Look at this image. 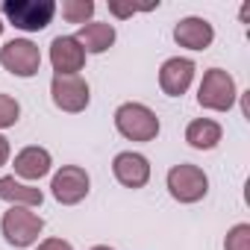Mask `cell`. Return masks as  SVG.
Listing matches in <instances>:
<instances>
[{"label":"cell","mask_w":250,"mask_h":250,"mask_svg":"<svg viewBox=\"0 0 250 250\" xmlns=\"http://www.w3.org/2000/svg\"><path fill=\"white\" fill-rule=\"evenodd\" d=\"M115 121V130L127 139V142H156L159 130H162V121L159 115L147 106V103H139V100H127V103H121L112 115Z\"/></svg>","instance_id":"cell-1"},{"label":"cell","mask_w":250,"mask_h":250,"mask_svg":"<svg viewBox=\"0 0 250 250\" xmlns=\"http://www.w3.org/2000/svg\"><path fill=\"white\" fill-rule=\"evenodd\" d=\"M0 18H3V24H12L21 33H42L53 24L56 3L53 0H3Z\"/></svg>","instance_id":"cell-2"},{"label":"cell","mask_w":250,"mask_h":250,"mask_svg":"<svg viewBox=\"0 0 250 250\" xmlns=\"http://www.w3.org/2000/svg\"><path fill=\"white\" fill-rule=\"evenodd\" d=\"M0 232H3L6 244L24 250V247L39 244V235L44 232V218L27 206H9L0 218Z\"/></svg>","instance_id":"cell-3"},{"label":"cell","mask_w":250,"mask_h":250,"mask_svg":"<svg viewBox=\"0 0 250 250\" xmlns=\"http://www.w3.org/2000/svg\"><path fill=\"white\" fill-rule=\"evenodd\" d=\"M165 188L177 203L191 206V203H200L209 194V177H206V171L200 165L180 162L165 174Z\"/></svg>","instance_id":"cell-4"},{"label":"cell","mask_w":250,"mask_h":250,"mask_svg":"<svg viewBox=\"0 0 250 250\" xmlns=\"http://www.w3.org/2000/svg\"><path fill=\"white\" fill-rule=\"evenodd\" d=\"M238 100V85L235 77L224 68H209L203 71V80L197 85V103L209 112H229Z\"/></svg>","instance_id":"cell-5"},{"label":"cell","mask_w":250,"mask_h":250,"mask_svg":"<svg viewBox=\"0 0 250 250\" xmlns=\"http://www.w3.org/2000/svg\"><path fill=\"white\" fill-rule=\"evenodd\" d=\"M0 65L18 80H30L42 71V47L33 39H9L0 47Z\"/></svg>","instance_id":"cell-6"},{"label":"cell","mask_w":250,"mask_h":250,"mask_svg":"<svg viewBox=\"0 0 250 250\" xmlns=\"http://www.w3.org/2000/svg\"><path fill=\"white\" fill-rule=\"evenodd\" d=\"M50 100L56 109L68 112V115H80L88 109L91 103V85L85 77L80 74H71V77H56L50 80Z\"/></svg>","instance_id":"cell-7"},{"label":"cell","mask_w":250,"mask_h":250,"mask_svg":"<svg viewBox=\"0 0 250 250\" xmlns=\"http://www.w3.org/2000/svg\"><path fill=\"white\" fill-rule=\"evenodd\" d=\"M91 191V177L85 168L80 165H62L53 177H50V194L56 203L62 206H77L88 197Z\"/></svg>","instance_id":"cell-8"},{"label":"cell","mask_w":250,"mask_h":250,"mask_svg":"<svg viewBox=\"0 0 250 250\" xmlns=\"http://www.w3.org/2000/svg\"><path fill=\"white\" fill-rule=\"evenodd\" d=\"M112 174L124 188H145L150 183V159L139 150H121L112 159Z\"/></svg>","instance_id":"cell-9"},{"label":"cell","mask_w":250,"mask_h":250,"mask_svg":"<svg viewBox=\"0 0 250 250\" xmlns=\"http://www.w3.org/2000/svg\"><path fill=\"white\" fill-rule=\"evenodd\" d=\"M47 59H50V68L56 71V77H71V74H80L85 68V50L80 47V42L74 36H56L50 42V50H47Z\"/></svg>","instance_id":"cell-10"},{"label":"cell","mask_w":250,"mask_h":250,"mask_svg":"<svg viewBox=\"0 0 250 250\" xmlns=\"http://www.w3.org/2000/svg\"><path fill=\"white\" fill-rule=\"evenodd\" d=\"M194 74H197V65L188 56H171V59H165L162 68H159V88H162V94L183 97L191 88Z\"/></svg>","instance_id":"cell-11"},{"label":"cell","mask_w":250,"mask_h":250,"mask_svg":"<svg viewBox=\"0 0 250 250\" xmlns=\"http://www.w3.org/2000/svg\"><path fill=\"white\" fill-rule=\"evenodd\" d=\"M50 171H53V156H50L47 147H39V145H30V147L18 150L15 159H12V177H18L24 183H33V186L39 180H44Z\"/></svg>","instance_id":"cell-12"},{"label":"cell","mask_w":250,"mask_h":250,"mask_svg":"<svg viewBox=\"0 0 250 250\" xmlns=\"http://www.w3.org/2000/svg\"><path fill=\"white\" fill-rule=\"evenodd\" d=\"M174 42L180 47H186V50H194V53L209 50L212 42H215V27H212V21H206L200 15L180 18L174 24Z\"/></svg>","instance_id":"cell-13"},{"label":"cell","mask_w":250,"mask_h":250,"mask_svg":"<svg viewBox=\"0 0 250 250\" xmlns=\"http://www.w3.org/2000/svg\"><path fill=\"white\" fill-rule=\"evenodd\" d=\"M74 39L80 42V47L85 50V56H100V53H106L115 44L118 30L109 21H88V24H83L74 33Z\"/></svg>","instance_id":"cell-14"},{"label":"cell","mask_w":250,"mask_h":250,"mask_svg":"<svg viewBox=\"0 0 250 250\" xmlns=\"http://www.w3.org/2000/svg\"><path fill=\"white\" fill-rule=\"evenodd\" d=\"M0 200L9 206H27V209H39L44 203V191L33 183H24L12 174L0 177Z\"/></svg>","instance_id":"cell-15"},{"label":"cell","mask_w":250,"mask_h":250,"mask_svg":"<svg viewBox=\"0 0 250 250\" xmlns=\"http://www.w3.org/2000/svg\"><path fill=\"white\" fill-rule=\"evenodd\" d=\"M224 139V127L215 118H194L186 127V142L194 150H215Z\"/></svg>","instance_id":"cell-16"},{"label":"cell","mask_w":250,"mask_h":250,"mask_svg":"<svg viewBox=\"0 0 250 250\" xmlns=\"http://www.w3.org/2000/svg\"><path fill=\"white\" fill-rule=\"evenodd\" d=\"M94 9L97 6L91 0H62V3H56V12H62V18L68 24H77V27L94 21Z\"/></svg>","instance_id":"cell-17"},{"label":"cell","mask_w":250,"mask_h":250,"mask_svg":"<svg viewBox=\"0 0 250 250\" xmlns=\"http://www.w3.org/2000/svg\"><path fill=\"white\" fill-rule=\"evenodd\" d=\"M18 121H21V103L12 94L0 91V133L9 130V127H15Z\"/></svg>","instance_id":"cell-18"},{"label":"cell","mask_w":250,"mask_h":250,"mask_svg":"<svg viewBox=\"0 0 250 250\" xmlns=\"http://www.w3.org/2000/svg\"><path fill=\"white\" fill-rule=\"evenodd\" d=\"M224 250H250V224H235L227 229L224 238Z\"/></svg>","instance_id":"cell-19"},{"label":"cell","mask_w":250,"mask_h":250,"mask_svg":"<svg viewBox=\"0 0 250 250\" xmlns=\"http://www.w3.org/2000/svg\"><path fill=\"white\" fill-rule=\"evenodd\" d=\"M150 9H159V3H150V6H133V3H118V0H109V12L115 18H133L136 12H150Z\"/></svg>","instance_id":"cell-20"},{"label":"cell","mask_w":250,"mask_h":250,"mask_svg":"<svg viewBox=\"0 0 250 250\" xmlns=\"http://www.w3.org/2000/svg\"><path fill=\"white\" fill-rule=\"evenodd\" d=\"M36 250H74V244H71V241H65V238L50 235V238H42V241L36 244Z\"/></svg>","instance_id":"cell-21"},{"label":"cell","mask_w":250,"mask_h":250,"mask_svg":"<svg viewBox=\"0 0 250 250\" xmlns=\"http://www.w3.org/2000/svg\"><path fill=\"white\" fill-rule=\"evenodd\" d=\"M9 159H12V145H9V139L3 133H0V168H6Z\"/></svg>","instance_id":"cell-22"},{"label":"cell","mask_w":250,"mask_h":250,"mask_svg":"<svg viewBox=\"0 0 250 250\" xmlns=\"http://www.w3.org/2000/svg\"><path fill=\"white\" fill-rule=\"evenodd\" d=\"M88 250H115V247H109V244H94V247H88Z\"/></svg>","instance_id":"cell-23"},{"label":"cell","mask_w":250,"mask_h":250,"mask_svg":"<svg viewBox=\"0 0 250 250\" xmlns=\"http://www.w3.org/2000/svg\"><path fill=\"white\" fill-rule=\"evenodd\" d=\"M3 30H6V24H3V18H0V36H3Z\"/></svg>","instance_id":"cell-24"}]
</instances>
